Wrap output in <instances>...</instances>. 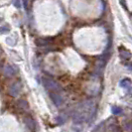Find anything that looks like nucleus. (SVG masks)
<instances>
[{
	"mask_svg": "<svg viewBox=\"0 0 132 132\" xmlns=\"http://www.w3.org/2000/svg\"><path fill=\"white\" fill-rule=\"evenodd\" d=\"M17 105L19 106V108L23 109V110H28L29 109V104L25 99H20L17 102Z\"/></svg>",
	"mask_w": 132,
	"mask_h": 132,
	"instance_id": "1a4fd4ad",
	"label": "nucleus"
},
{
	"mask_svg": "<svg viewBox=\"0 0 132 132\" xmlns=\"http://www.w3.org/2000/svg\"><path fill=\"white\" fill-rule=\"evenodd\" d=\"M43 85L46 87V89L49 90V93H61L62 92V87L57 81H55L53 79L44 77L43 78Z\"/></svg>",
	"mask_w": 132,
	"mask_h": 132,
	"instance_id": "f03ea898",
	"label": "nucleus"
},
{
	"mask_svg": "<svg viewBox=\"0 0 132 132\" xmlns=\"http://www.w3.org/2000/svg\"><path fill=\"white\" fill-rule=\"evenodd\" d=\"M16 72H17V69L14 66H11V65H6V66L2 69V73L7 78L13 77L14 75L16 73Z\"/></svg>",
	"mask_w": 132,
	"mask_h": 132,
	"instance_id": "39448f33",
	"label": "nucleus"
},
{
	"mask_svg": "<svg viewBox=\"0 0 132 132\" xmlns=\"http://www.w3.org/2000/svg\"><path fill=\"white\" fill-rule=\"evenodd\" d=\"M21 90H22V85H21V82L16 81V82H13L11 86H9L8 93H9V94H10L11 96L16 97V96L19 95V93H21Z\"/></svg>",
	"mask_w": 132,
	"mask_h": 132,
	"instance_id": "7ed1b4c3",
	"label": "nucleus"
},
{
	"mask_svg": "<svg viewBox=\"0 0 132 132\" xmlns=\"http://www.w3.org/2000/svg\"><path fill=\"white\" fill-rule=\"evenodd\" d=\"M51 42H52V40L50 39V38H45V39H42L41 38V39L36 40V45H38V46H47Z\"/></svg>",
	"mask_w": 132,
	"mask_h": 132,
	"instance_id": "6e6552de",
	"label": "nucleus"
},
{
	"mask_svg": "<svg viewBox=\"0 0 132 132\" xmlns=\"http://www.w3.org/2000/svg\"><path fill=\"white\" fill-rule=\"evenodd\" d=\"M24 122H25L26 127L30 131H34V130H35L36 124H35V121H34L31 117H26V118H24Z\"/></svg>",
	"mask_w": 132,
	"mask_h": 132,
	"instance_id": "423d86ee",
	"label": "nucleus"
},
{
	"mask_svg": "<svg viewBox=\"0 0 132 132\" xmlns=\"http://www.w3.org/2000/svg\"><path fill=\"white\" fill-rule=\"evenodd\" d=\"M94 112H95V102L90 99L86 100L77 106L73 112V122L77 124L87 122L93 118Z\"/></svg>",
	"mask_w": 132,
	"mask_h": 132,
	"instance_id": "f257e3e1",
	"label": "nucleus"
},
{
	"mask_svg": "<svg viewBox=\"0 0 132 132\" xmlns=\"http://www.w3.org/2000/svg\"><path fill=\"white\" fill-rule=\"evenodd\" d=\"M49 95H50V97L52 99V101L54 102V104L57 107L62 106L63 102H64V98L62 97V95L60 94V93H49Z\"/></svg>",
	"mask_w": 132,
	"mask_h": 132,
	"instance_id": "20e7f679",
	"label": "nucleus"
},
{
	"mask_svg": "<svg viewBox=\"0 0 132 132\" xmlns=\"http://www.w3.org/2000/svg\"><path fill=\"white\" fill-rule=\"evenodd\" d=\"M128 69H129V70H131V71H132V65H129V66H128Z\"/></svg>",
	"mask_w": 132,
	"mask_h": 132,
	"instance_id": "2eb2a0df",
	"label": "nucleus"
},
{
	"mask_svg": "<svg viewBox=\"0 0 132 132\" xmlns=\"http://www.w3.org/2000/svg\"><path fill=\"white\" fill-rule=\"evenodd\" d=\"M109 132H121V128L116 124H111L109 126Z\"/></svg>",
	"mask_w": 132,
	"mask_h": 132,
	"instance_id": "9b49d317",
	"label": "nucleus"
},
{
	"mask_svg": "<svg viewBox=\"0 0 132 132\" xmlns=\"http://www.w3.org/2000/svg\"><path fill=\"white\" fill-rule=\"evenodd\" d=\"M119 55H120V58L122 60H129L131 58V53L129 51L125 50V49H122V48H120Z\"/></svg>",
	"mask_w": 132,
	"mask_h": 132,
	"instance_id": "0eeeda50",
	"label": "nucleus"
},
{
	"mask_svg": "<svg viewBox=\"0 0 132 132\" xmlns=\"http://www.w3.org/2000/svg\"><path fill=\"white\" fill-rule=\"evenodd\" d=\"M120 86L124 87V88H129L131 87V80L128 79H124L120 81Z\"/></svg>",
	"mask_w": 132,
	"mask_h": 132,
	"instance_id": "9d476101",
	"label": "nucleus"
},
{
	"mask_svg": "<svg viewBox=\"0 0 132 132\" xmlns=\"http://www.w3.org/2000/svg\"><path fill=\"white\" fill-rule=\"evenodd\" d=\"M112 113L115 114V115H118V114H121L122 113V108L119 107V106H113L112 107Z\"/></svg>",
	"mask_w": 132,
	"mask_h": 132,
	"instance_id": "f8f14e48",
	"label": "nucleus"
},
{
	"mask_svg": "<svg viewBox=\"0 0 132 132\" xmlns=\"http://www.w3.org/2000/svg\"><path fill=\"white\" fill-rule=\"evenodd\" d=\"M10 31V26L9 25H3V26L1 27V33L4 34V33H8Z\"/></svg>",
	"mask_w": 132,
	"mask_h": 132,
	"instance_id": "ddd939ff",
	"label": "nucleus"
},
{
	"mask_svg": "<svg viewBox=\"0 0 132 132\" xmlns=\"http://www.w3.org/2000/svg\"><path fill=\"white\" fill-rule=\"evenodd\" d=\"M14 5L15 7H17V8H20V0H14Z\"/></svg>",
	"mask_w": 132,
	"mask_h": 132,
	"instance_id": "4468645a",
	"label": "nucleus"
}]
</instances>
